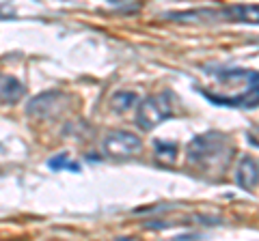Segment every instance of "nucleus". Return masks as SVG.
I'll list each match as a JSON object with an SVG mask.
<instances>
[{
    "label": "nucleus",
    "mask_w": 259,
    "mask_h": 241,
    "mask_svg": "<svg viewBox=\"0 0 259 241\" xmlns=\"http://www.w3.org/2000/svg\"><path fill=\"white\" fill-rule=\"evenodd\" d=\"M50 168H54V170H59V168H69V170H74V172L80 170V166H78V164H71L69 159H67V153H61L59 157L50 159Z\"/></svg>",
    "instance_id": "obj_10"
},
{
    "label": "nucleus",
    "mask_w": 259,
    "mask_h": 241,
    "mask_svg": "<svg viewBox=\"0 0 259 241\" xmlns=\"http://www.w3.org/2000/svg\"><path fill=\"white\" fill-rule=\"evenodd\" d=\"M205 97L218 103V106H229V108H257L259 106V74L257 71H248V86L244 93L233 95V97H225V95H212L203 91Z\"/></svg>",
    "instance_id": "obj_3"
},
{
    "label": "nucleus",
    "mask_w": 259,
    "mask_h": 241,
    "mask_svg": "<svg viewBox=\"0 0 259 241\" xmlns=\"http://www.w3.org/2000/svg\"><path fill=\"white\" fill-rule=\"evenodd\" d=\"M24 95V86L13 76H0V101L15 103Z\"/></svg>",
    "instance_id": "obj_7"
},
{
    "label": "nucleus",
    "mask_w": 259,
    "mask_h": 241,
    "mask_svg": "<svg viewBox=\"0 0 259 241\" xmlns=\"http://www.w3.org/2000/svg\"><path fill=\"white\" fill-rule=\"evenodd\" d=\"M156 159L158 164L171 166L177 162V144L173 142H156Z\"/></svg>",
    "instance_id": "obj_9"
},
{
    "label": "nucleus",
    "mask_w": 259,
    "mask_h": 241,
    "mask_svg": "<svg viewBox=\"0 0 259 241\" xmlns=\"http://www.w3.org/2000/svg\"><path fill=\"white\" fill-rule=\"evenodd\" d=\"M231 151L233 149L227 140V136L209 132L192 138L188 151H186V157H188V166L194 168L197 172L207 176H221L227 164H229Z\"/></svg>",
    "instance_id": "obj_1"
},
{
    "label": "nucleus",
    "mask_w": 259,
    "mask_h": 241,
    "mask_svg": "<svg viewBox=\"0 0 259 241\" xmlns=\"http://www.w3.org/2000/svg\"><path fill=\"white\" fill-rule=\"evenodd\" d=\"M136 106H139V97H136V93H130V91H119L112 95V99H110V108L119 112V114L130 112Z\"/></svg>",
    "instance_id": "obj_8"
},
{
    "label": "nucleus",
    "mask_w": 259,
    "mask_h": 241,
    "mask_svg": "<svg viewBox=\"0 0 259 241\" xmlns=\"http://www.w3.org/2000/svg\"><path fill=\"white\" fill-rule=\"evenodd\" d=\"M216 18L227 22H244V24H257L259 26V5H233L216 11Z\"/></svg>",
    "instance_id": "obj_5"
},
{
    "label": "nucleus",
    "mask_w": 259,
    "mask_h": 241,
    "mask_svg": "<svg viewBox=\"0 0 259 241\" xmlns=\"http://www.w3.org/2000/svg\"><path fill=\"white\" fill-rule=\"evenodd\" d=\"M143 142L139 136L130 134V132H110L104 140V153L112 159H125V157H132L141 151Z\"/></svg>",
    "instance_id": "obj_4"
},
{
    "label": "nucleus",
    "mask_w": 259,
    "mask_h": 241,
    "mask_svg": "<svg viewBox=\"0 0 259 241\" xmlns=\"http://www.w3.org/2000/svg\"><path fill=\"white\" fill-rule=\"evenodd\" d=\"M259 183V162L255 157H242L236 168V186L242 190H253Z\"/></svg>",
    "instance_id": "obj_6"
},
{
    "label": "nucleus",
    "mask_w": 259,
    "mask_h": 241,
    "mask_svg": "<svg viewBox=\"0 0 259 241\" xmlns=\"http://www.w3.org/2000/svg\"><path fill=\"white\" fill-rule=\"evenodd\" d=\"M173 114V101L168 93H160L139 101V110H136V125L141 127L143 132H151L156 130L160 123Z\"/></svg>",
    "instance_id": "obj_2"
}]
</instances>
